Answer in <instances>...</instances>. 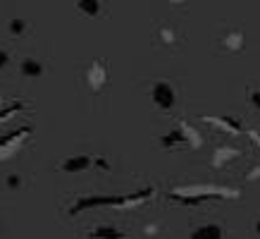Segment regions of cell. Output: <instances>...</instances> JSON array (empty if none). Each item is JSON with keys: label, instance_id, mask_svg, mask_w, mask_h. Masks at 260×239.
I'll list each match as a JSON object with an SVG mask.
<instances>
[{"label": "cell", "instance_id": "9c48e42d", "mask_svg": "<svg viewBox=\"0 0 260 239\" xmlns=\"http://www.w3.org/2000/svg\"><path fill=\"white\" fill-rule=\"evenodd\" d=\"M191 239H224V230L217 223H205L191 232Z\"/></svg>", "mask_w": 260, "mask_h": 239}, {"label": "cell", "instance_id": "8992f818", "mask_svg": "<svg viewBox=\"0 0 260 239\" xmlns=\"http://www.w3.org/2000/svg\"><path fill=\"white\" fill-rule=\"evenodd\" d=\"M93 167V158L91 156H70L60 163V172L64 175H79V172H86Z\"/></svg>", "mask_w": 260, "mask_h": 239}, {"label": "cell", "instance_id": "277c9868", "mask_svg": "<svg viewBox=\"0 0 260 239\" xmlns=\"http://www.w3.org/2000/svg\"><path fill=\"white\" fill-rule=\"evenodd\" d=\"M150 101H153V105H155L158 110L170 112L174 105H177V91H174V86L170 81L160 79L150 86Z\"/></svg>", "mask_w": 260, "mask_h": 239}, {"label": "cell", "instance_id": "52a82bcc", "mask_svg": "<svg viewBox=\"0 0 260 239\" xmlns=\"http://www.w3.org/2000/svg\"><path fill=\"white\" fill-rule=\"evenodd\" d=\"M203 122L213 125V127L220 129V132H227V134H232V136L244 134V127L239 125L237 120H232V117H213V115H208V117H203Z\"/></svg>", "mask_w": 260, "mask_h": 239}, {"label": "cell", "instance_id": "2e32d148", "mask_svg": "<svg viewBox=\"0 0 260 239\" xmlns=\"http://www.w3.org/2000/svg\"><path fill=\"white\" fill-rule=\"evenodd\" d=\"M5 184H8V189H22V175H8Z\"/></svg>", "mask_w": 260, "mask_h": 239}, {"label": "cell", "instance_id": "4fadbf2b", "mask_svg": "<svg viewBox=\"0 0 260 239\" xmlns=\"http://www.w3.org/2000/svg\"><path fill=\"white\" fill-rule=\"evenodd\" d=\"M232 156H239V148H232V146H224V148H220V151L215 153L213 165H215V167H220L222 163H227V160H232Z\"/></svg>", "mask_w": 260, "mask_h": 239}, {"label": "cell", "instance_id": "5b68a950", "mask_svg": "<svg viewBox=\"0 0 260 239\" xmlns=\"http://www.w3.org/2000/svg\"><path fill=\"white\" fill-rule=\"evenodd\" d=\"M86 79H88V86L93 88V91H101L108 81H110V72H108V65L101 63V60H95V63H91V67H88L86 72Z\"/></svg>", "mask_w": 260, "mask_h": 239}, {"label": "cell", "instance_id": "e0dca14e", "mask_svg": "<svg viewBox=\"0 0 260 239\" xmlns=\"http://www.w3.org/2000/svg\"><path fill=\"white\" fill-rule=\"evenodd\" d=\"M10 63V53L5 50V48H0V70H5Z\"/></svg>", "mask_w": 260, "mask_h": 239}, {"label": "cell", "instance_id": "7a4b0ae2", "mask_svg": "<svg viewBox=\"0 0 260 239\" xmlns=\"http://www.w3.org/2000/svg\"><path fill=\"white\" fill-rule=\"evenodd\" d=\"M150 194H153V189H141L139 194H132V196H101V199H86V196H81L74 206L70 208V213H79V211H84V208H93V206H136V203H141V201L150 199Z\"/></svg>", "mask_w": 260, "mask_h": 239}, {"label": "cell", "instance_id": "3957f363", "mask_svg": "<svg viewBox=\"0 0 260 239\" xmlns=\"http://www.w3.org/2000/svg\"><path fill=\"white\" fill-rule=\"evenodd\" d=\"M160 146L165 148H177V146H191L198 148L201 146V136L191 125H177L172 132H167L165 136H160Z\"/></svg>", "mask_w": 260, "mask_h": 239}, {"label": "cell", "instance_id": "8fae6325", "mask_svg": "<svg viewBox=\"0 0 260 239\" xmlns=\"http://www.w3.org/2000/svg\"><path fill=\"white\" fill-rule=\"evenodd\" d=\"M222 46H224V50H241V48H244V34H241V32H229V34H224Z\"/></svg>", "mask_w": 260, "mask_h": 239}, {"label": "cell", "instance_id": "5bb4252c", "mask_svg": "<svg viewBox=\"0 0 260 239\" xmlns=\"http://www.w3.org/2000/svg\"><path fill=\"white\" fill-rule=\"evenodd\" d=\"M8 29H10V34H15V36H22V34H26V29H29V24L24 22L22 17H15V19H10Z\"/></svg>", "mask_w": 260, "mask_h": 239}, {"label": "cell", "instance_id": "9a60e30c", "mask_svg": "<svg viewBox=\"0 0 260 239\" xmlns=\"http://www.w3.org/2000/svg\"><path fill=\"white\" fill-rule=\"evenodd\" d=\"M158 36H160V41H165V43H170V46H172V43H177V34H174L170 26H167V29H160Z\"/></svg>", "mask_w": 260, "mask_h": 239}, {"label": "cell", "instance_id": "ac0fdd59", "mask_svg": "<svg viewBox=\"0 0 260 239\" xmlns=\"http://www.w3.org/2000/svg\"><path fill=\"white\" fill-rule=\"evenodd\" d=\"M170 3H184V0H170Z\"/></svg>", "mask_w": 260, "mask_h": 239}, {"label": "cell", "instance_id": "30bf717a", "mask_svg": "<svg viewBox=\"0 0 260 239\" xmlns=\"http://www.w3.org/2000/svg\"><path fill=\"white\" fill-rule=\"evenodd\" d=\"M88 237H91V239H126V234H124V232H119L117 227L101 225V227H95L93 232H88Z\"/></svg>", "mask_w": 260, "mask_h": 239}, {"label": "cell", "instance_id": "ba28073f", "mask_svg": "<svg viewBox=\"0 0 260 239\" xmlns=\"http://www.w3.org/2000/svg\"><path fill=\"white\" fill-rule=\"evenodd\" d=\"M19 74H22L24 79H39V77L46 74V67L36 57H24L22 63H19Z\"/></svg>", "mask_w": 260, "mask_h": 239}, {"label": "cell", "instance_id": "6da1fadb", "mask_svg": "<svg viewBox=\"0 0 260 239\" xmlns=\"http://www.w3.org/2000/svg\"><path fill=\"white\" fill-rule=\"evenodd\" d=\"M239 191L237 189H227V187H189V189H179V191H172L170 199L172 201H179V203H186V206H196L201 201H208V199H234Z\"/></svg>", "mask_w": 260, "mask_h": 239}, {"label": "cell", "instance_id": "7c38bea8", "mask_svg": "<svg viewBox=\"0 0 260 239\" xmlns=\"http://www.w3.org/2000/svg\"><path fill=\"white\" fill-rule=\"evenodd\" d=\"M77 8L88 17H98L101 15V0H77Z\"/></svg>", "mask_w": 260, "mask_h": 239}]
</instances>
